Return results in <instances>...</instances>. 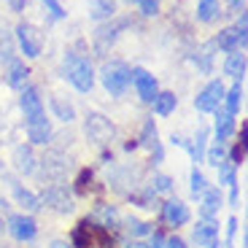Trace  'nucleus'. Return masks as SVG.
<instances>
[{
    "mask_svg": "<svg viewBox=\"0 0 248 248\" xmlns=\"http://www.w3.org/2000/svg\"><path fill=\"white\" fill-rule=\"evenodd\" d=\"M19 106H22V111H25V119H32V116H41V113H44V100H41V94H38L35 87L22 89Z\"/></svg>",
    "mask_w": 248,
    "mask_h": 248,
    "instance_id": "obj_15",
    "label": "nucleus"
},
{
    "mask_svg": "<svg viewBox=\"0 0 248 248\" xmlns=\"http://www.w3.org/2000/svg\"><path fill=\"white\" fill-rule=\"evenodd\" d=\"M62 76L73 84V89L78 92H92L94 87V70H92V62L87 57L76 54V51H68L65 60H62Z\"/></svg>",
    "mask_w": 248,
    "mask_h": 248,
    "instance_id": "obj_1",
    "label": "nucleus"
},
{
    "mask_svg": "<svg viewBox=\"0 0 248 248\" xmlns=\"http://www.w3.org/2000/svg\"><path fill=\"white\" fill-rule=\"evenodd\" d=\"M213 113H216V143H224L235 130V116L227 111H213Z\"/></svg>",
    "mask_w": 248,
    "mask_h": 248,
    "instance_id": "obj_21",
    "label": "nucleus"
},
{
    "mask_svg": "<svg viewBox=\"0 0 248 248\" xmlns=\"http://www.w3.org/2000/svg\"><path fill=\"white\" fill-rule=\"evenodd\" d=\"M143 16H156L159 14V0H135Z\"/></svg>",
    "mask_w": 248,
    "mask_h": 248,
    "instance_id": "obj_36",
    "label": "nucleus"
},
{
    "mask_svg": "<svg viewBox=\"0 0 248 248\" xmlns=\"http://www.w3.org/2000/svg\"><path fill=\"white\" fill-rule=\"evenodd\" d=\"M246 14H240V19H237L235 27H227V30H221L216 35V41H213V46H218L221 51H240L243 46H246Z\"/></svg>",
    "mask_w": 248,
    "mask_h": 248,
    "instance_id": "obj_6",
    "label": "nucleus"
},
{
    "mask_svg": "<svg viewBox=\"0 0 248 248\" xmlns=\"http://www.w3.org/2000/svg\"><path fill=\"white\" fill-rule=\"evenodd\" d=\"M27 138H30V143H35V146H46V143H49V138H51V122L46 119V113L27 119Z\"/></svg>",
    "mask_w": 248,
    "mask_h": 248,
    "instance_id": "obj_12",
    "label": "nucleus"
},
{
    "mask_svg": "<svg viewBox=\"0 0 248 248\" xmlns=\"http://www.w3.org/2000/svg\"><path fill=\"white\" fill-rule=\"evenodd\" d=\"M243 159H246V149L237 143L235 149H232V165H243Z\"/></svg>",
    "mask_w": 248,
    "mask_h": 248,
    "instance_id": "obj_41",
    "label": "nucleus"
},
{
    "mask_svg": "<svg viewBox=\"0 0 248 248\" xmlns=\"http://www.w3.org/2000/svg\"><path fill=\"white\" fill-rule=\"evenodd\" d=\"M194 243L202 248H211L218 243V224H213L211 218H202V221H197V227H194Z\"/></svg>",
    "mask_w": 248,
    "mask_h": 248,
    "instance_id": "obj_14",
    "label": "nucleus"
},
{
    "mask_svg": "<svg viewBox=\"0 0 248 248\" xmlns=\"http://www.w3.org/2000/svg\"><path fill=\"white\" fill-rule=\"evenodd\" d=\"M127 232L130 235H149V224L138 221V218H127Z\"/></svg>",
    "mask_w": 248,
    "mask_h": 248,
    "instance_id": "obj_38",
    "label": "nucleus"
},
{
    "mask_svg": "<svg viewBox=\"0 0 248 248\" xmlns=\"http://www.w3.org/2000/svg\"><path fill=\"white\" fill-rule=\"evenodd\" d=\"M87 181H92V173H89V170H81L78 181H76V189H78V192H84V189H87Z\"/></svg>",
    "mask_w": 248,
    "mask_h": 248,
    "instance_id": "obj_42",
    "label": "nucleus"
},
{
    "mask_svg": "<svg viewBox=\"0 0 248 248\" xmlns=\"http://www.w3.org/2000/svg\"><path fill=\"white\" fill-rule=\"evenodd\" d=\"M224 84L221 81H211V84H205L202 89L197 92V97H194V108H197L200 113H213L218 111V106L224 103Z\"/></svg>",
    "mask_w": 248,
    "mask_h": 248,
    "instance_id": "obj_7",
    "label": "nucleus"
},
{
    "mask_svg": "<svg viewBox=\"0 0 248 248\" xmlns=\"http://www.w3.org/2000/svg\"><path fill=\"white\" fill-rule=\"evenodd\" d=\"M41 173H44L46 181H62L65 173H68V159L62 154H57V151H51V154H46L41 159Z\"/></svg>",
    "mask_w": 248,
    "mask_h": 248,
    "instance_id": "obj_11",
    "label": "nucleus"
},
{
    "mask_svg": "<svg viewBox=\"0 0 248 248\" xmlns=\"http://www.w3.org/2000/svg\"><path fill=\"white\" fill-rule=\"evenodd\" d=\"M100 81H103V87L108 89L111 94H124L127 87H130L132 81V70L119 60H111V62H103V68H100Z\"/></svg>",
    "mask_w": 248,
    "mask_h": 248,
    "instance_id": "obj_2",
    "label": "nucleus"
},
{
    "mask_svg": "<svg viewBox=\"0 0 248 248\" xmlns=\"http://www.w3.org/2000/svg\"><path fill=\"white\" fill-rule=\"evenodd\" d=\"M116 14V3L113 0H89V16L94 22H103V19H113Z\"/></svg>",
    "mask_w": 248,
    "mask_h": 248,
    "instance_id": "obj_20",
    "label": "nucleus"
},
{
    "mask_svg": "<svg viewBox=\"0 0 248 248\" xmlns=\"http://www.w3.org/2000/svg\"><path fill=\"white\" fill-rule=\"evenodd\" d=\"M218 16V0H197V19L202 25H211Z\"/></svg>",
    "mask_w": 248,
    "mask_h": 248,
    "instance_id": "obj_29",
    "label": "nucleus"
},
{
    "mask_svg": "<svg viewBox=\"0 0 248 248\" xmlns=\"http://www.w3.org/2000/svg\"><path fill=\"white\" fill-rule=\"evenodd\" d=\"M70 246L73 248H89L92 246V235H89V221H81L70 232Z\"/></svg>",
    "mask_w": 248,
    "mask_h": 248,
    "instance_id": "obj_28",
    "label": "nucleus"
},
{
    "mask_svg": "<svg viewBox=\"0 0 248 248\" xmlns=\"http://www.w3.org/2000/svg\"><path fill=\"white\" fill-rule=\"evenodd\" d=\"M14 32H16V44L25 51V57H32V60L41 57V51H44V32L38 27H32L30 22H19Z\"/></svg>",
    "mask_w": 248,
    "mask_h": 248,
    "instance_id": "obj_4",
    "label": "nucleus"
},
{
    "mask_svg": "<svg viewBox=\"0 0 248 248\" xmlns=\"http://www.w3.org/2000/svg\"><path fill=\"white\" fill-rule=\"evenodd\" d=\"M189 184H192V194L197 197V194H202L205 189H208V181H205V175L200 173L197 168L192 170V175H189Z\"/></svg>",
    "mask_w": 248,
    "mask_h": 248,
    "instance_id": "obj_31",
    "label": "nucleus"
},
{
    "mask_svg": "<svg viewBox=\"0 0 248 248\" xmlns=\"http://www.w3.org/2000/svg\"><path fill=\"white\" fill-rule=\"evenodd\" d=\"M235 235H237V218H230V221H227V246H232Z\"/></svg>",
    "mask_w": 248,
    "mask_h": 248,
    "instance_id": "obj_40",
    "label": "nucleus"
},
{
    "mask_svg": "<svg viewBox=\"0 0 248 248\" xmlns=\"http://www.w3.org/2000/svg\"><path fill=\"white\" fill-rule=\"evenodd\" d=\"M165 248H189V246L181 237H170V240H165Z\"/></svg>",
    "mask_w": 248,
    "mask_h": 248,
    "instance_id": "obj_43",
    "label": "nucleus"
},
{
    "mask_svg": "<svg viewBox=\"0 0 248 248\" xmlns=\"http://www.w3.org/2000/svg\"><path fill=\"white\" fill-rule=\"evenodd\" d=\"M208 49L211 46H205V49H200V54H194L192 60H194V65H197L202 73H211V60H213V54H208Z\"/></svg>",
    "mask_w": 248,
    "mask_h": 248,
    "instance_id": "obj_32",
    "label": "nucleus"
},
{
    "mask_svg": "<svg viewBox=\"0 0 248 248\" xmlns=\"http://www.w3.org/2000/svg\"><path fill=\"white\" fill-rule=\"evenodd\" d=\"M51 248H68V246H65L62 240H54V243H51Z\"/></svg>",
    "mask_w": 248,
    "mask_h": 248,
    "instance_id": "obj_49",
    "label": "nucleus"
},
{
    "mask_svg": "<svg viewBox=\"0 0 248 248\" xmlns=\"http://www.w3.org/2000/svg\"><path fill=\"white\" fill-rule=\"evenodd\" d=\"M175 106H178V97H175L173 92H159L154 97V113L156 116H170V113L175 111Z\"/></svg>",
    "mask_w": 248,
    "mask_h": 248,
    "instance_id": "obj_23",
    "label": "nucleus"
},
{
    "mask_svg": "<svg viewBox=\"0 0 248 248\" xmlns=\"http://www.w3.org/2000/svg\"><path fill=\"white\" fill-rule=\"evenodd\" d=\"M200 197H202V202H200L202 218H213L218 213V208H221V192H218V189H205Z\"/></svg>",
    "mask_w": 248,
    "mask_h": 248,
    "instance_id": "obj_18",
    "label": "nucleus"
},
{
    "mask_svg": "<svg viewBox=\"0 0 248 248\" xmlns=\"http://www.w3.org/2000/svg\"><path fill=\"white\" fill-rule=\"evenodd\" d=\"M14 60V35L8 32L6 22L0 19V62H11Z\"/></svg>",
    "mask_w": 248,
    "mask_h": 248,
    "instance_id": "obj_26",
    "label": "nucleus"
},
{
    "mask_svg": "<svg viewBox=\"0 0 248 248\" xmlns=\"http://www.w3.org/2000/svg\"><path fill=\"white\" fill-rule=\"evenodd\" d=\"M97 216L106 221V224H103V230H111V224L116 221V211H113V208H108V205H100V208H97Z\"/></svg>",
    "mask_w": 248,
    "mask_h": 248,
    "instance_id": "obj_37",
    "label": "nucleus"
},
{
    "mask_svg": "<svg viewBox=\"0 0 248 248\" xmlns=\"http://www.w3.org/2000/svg\"><path fill=\"white\" fill-rule=\"evenodd\" d=\"M162 218H165L170 227H181V224H186L192 218V213H189V208H186L181 200H168V202L162 205Z\"/></svg>",
    "mask_w": 248,
    "mask_h": 248,
    "instance_id": "obj_13",
    "label": "nucleus"
},
{
    "mask_svg": "<svg viewBox=\"0 0 248 248\" xmlns=\"http://www.w3.org/2000/svg\"><path fill=\"white\" fill-rule=\"evenodd\" d=\"M27 76H30V70L25 68V62H19V60H11V62H8V70H6L8 87L25 89V87H27Z\"/></svg>",
    "mask_w": 248,
    "mask_h": 248,
    "instance_id": "obj_17",
    "label": "nucleus"
},
{
    "mask_svg": "<svg viewBox=\"0 0 248 248\" xmlns=\"http://www.w3.org/2000/svg\"><path fill=\"white\" fill-rule=\"evenodd\" d=\"M35 165H38V159H35V154H32L30 146H16V149H14V168H16L22 175L35 173Z\"/></svg>",
    "mask_w": 248,
    "mask_h": 248,
    "instance_id": "obj_16",
    "label": "nucleus"
},
{
    "mask_svg": "<svg viewBox=\"0 0 248 248\" xmlns=\"http://www.w3.org/2000/svg\"><path fill=\"white\" fill-rule=\"evenodd\" d=\"M130 27V19H111V22H106V25H100L97 30H94L92 35V49L94 54H108L111 51V46L116 44V38L122 30H127Z\"/></svg>",
    "mask_w": 248,
    "mask_h": 248,
    "instance_id": "obj_3",
    "label": "nucleus"
},
{
    "mask_svg": "<svg viewBox=\"0 0 248 248\" xmlns=\"http://www.w3.org/2000/svg\"><path fill=\"white\" fill-rule=\"evenodd\" d=\"M3 248H6V246H3Z\"/></svg>",
    "mask_w": 248,
    "mask_h": 248,
    "instance_id": "obj_52",
    "label": "nucleus"
},
{
    "mask_svg": "<svg viewBox=\"0 0 248 248\" xmlns=\"http://www.w3.org/2000/svg\"><path fill=\"white\" fill-rule=\"evenodd\" d=\"M224 103H227V113H232V116L240 111V106H243V84L240 81H235L232 89L224 92Z\"/></svg>",
    "mask_w": 248,
    "mask_h": 248,
    "instance_id": "obj_25",
    "label": "nucleus"
},
{
    "mask_svg": "<svg viewBox=\"0 0 248 248\" xmlns=\"http://www.w3.org/2000/svg\"><path fill=\"white\" fill-rule=\"evenodd\" d=\"M0 232H3V221H0Z\"/></svg>",
    "mask_w": 248,
    "mask_h": 248,
    "instance_id": "obj_50",
    "label": "nucleus"
},
{
    "mask_svg": "<svg viewBox=\"0 0 248 248\" xmlns=\"http://www.w3.org/2000/svg\"><path fill=\"white\" fill-rule=\"evenodd\" d=\"M218 173H221V181L227 186H237V181H235V170L230 168V165H227V162H224V165H218Z\"/></svg>",
    "mask_w": 248,
    "mask_h": 248,
    "instance_id": "obj_39",
    "label": "nucleus"
},
{
    "mask_svg": "<svg viewBox=\"0 0 248 248\" xmlns=\"http://www.w3.org/2000/svg\"><path fill=\"white\" fill-rule=\"evenodd\" d=\"M44 202L49 205L51 211H57V213H70V211H73V197H70L68 189L60 186V184H51L49 189H46V192H44Z\"/></svg>",
    "mask_w": 248,
    "mask_h": 248,
    "instance_id": "obj_10",
    "label": "nucleus"
},
{
    "mask_svg": "<svg viewBox=\"0 0 248 248\" xmlns=\"http://www.w3.org/2000/svg\"><path fill=\"white\" fill-rule=\"evenodd\" d=\"M140 143H143V146H154V143H156V124H154V119H146V122H143Z\"/></svg>",
    "mask_w": 248,
    "mask_h": 248,
    "instance_id": "obj_30",
    "label": "nucleus"
},
{
    "mask_svg": "<svg viewBox=\"0 0 248 248\" xmlns=\"http://www.w3.org/2000/svg\"><path fill=\"white\" fill-rule=\"evenodd\" d=\"M227 248H230V246H227Z\"/></svg>",
    "mask_w": 248,
    "mask_h": 248,
    "instance_id": "obj_51",
    "label": "nucleus"
},
{
    "mask_svg": "<svg viewBox=\"0 0 248 248\" xmlns=\"http://www.w3.org/2000/svg\"><path fill=\"white\" fill-rule=\"evenodd\" d=\"M51 111H54V116L60 119V122H65V124H70L76 119L73 103H68V100L60 97V94H54V97H51Z\"/></svg>",
    "mask_w": 248,
    "mask_h": 248,
    "instance_id": "obj_22",
    "label": "nucleus"
},
{
    "mask_svg": "<svg viewBox=\"0 0 248 248\" xmlns=\"http://www.w3.org/2000/svg\"><path fill=\"white\" fill-rule=\"evenodd\" d=\"M227 3H230L232 8H240V6H243V0H227Z\"/></svg>",
    "mask_w": 248,
    "mask_h": 248,
    "instance_id": "obj_47",
    "label": "nucleus"
},
{
    "mask_svg": "<svg viewBox=\"0 0 248 248\" xmlns=\"http://www.w3.org/2000/svg\"><path fill=\"white\" fill-rule=\"evenodd\" d=\"M8 232H11L19 243H30L32 237L38 235V224H35V218H32V216L16 213V216L8 218Z\"/></svg>",
    "mask_w": 248,
    "mask_h": 248,
    "instance_id": "obj_8",
    "label": "nucleus"
},
{
    "mask_svg": "<svg viewBox=\"0 0 248 248\" xmlns=\"http://www.w3.org/2000/svg\"><path fill=\"white\" fill-rule=\"evenodd\" d=\"M84 132H87V138H89L92 143H97V146H106V143H111V138L116 135V127H113V124L108 122L103 113H87Z\"/></svg>",
    "mask_w": 248,
    "mask_h": 248,
    "instance_id": "obj_5",
    "label": "nucleus"
},
{
    "mask_svg": "<svg viewBox=\"0 0 248 248\" xmlns=\"http://www.w3.org/2000/svg\"><path fill=\"white\" fill-rule=\"evenodd\" d=\"M41 3H44L46 14H49L51 19H65V16H68V11H65V8H62L57 0H41Z\"/></svg>",
    "mask_w": 248,
    "mask_h": 248,
    "instance_id": "obj_34",
    "label": "nucleus"
},
{
    "mask_svg": "<svg viewBox=\"0 0 248 248\" xmlns=\"http://www.w3.org/2000/svg\"><path fill=\"white\" fill-rule=\"evenodd\" d=\"M14 197H16V202L25 208V211H38L41 208V200H38V194H32L30 189H25V186L14 184Z\"/></svg>",
    "mask_w": 248,
    "mask_h": 248,
    "instance_id": "obj_24",
    "label": "nucleus"
},
{
    "mask_svg": "<svg viewBox=\"0 0 248 248\" xmlns=\"http://www.w3.org/2000/svg\"><path fill=\"white\" fill-rule=\"evenodd\" d=\"M246 138H248V127H246V124H243V127H240V146H243V149H246Z\"/></svg>",
    "mask_w": 248,
    "mask_h": 248,
    "instance_id": "obj_46",
    "label": "nucleus"
},
{
    "mask_svg": "<svg viewBox=\"0 0 248 248\" xmlns=\"http://www.w3.org/2000/svg\"><path fill=\"white\" fill-rule=\"evenodd\" d=\"M132 84H135V92L143 103H154V97L159 94L156 92V78L143 68H132Z\"/></svg>",
    "mask_w": 248,
    "mask_h": 248,
    "instance_id": "obj_9",
    "label": "nucleus"
},
{
    "mask_svg": "<svg viewBox=\"0 0 248 248\" xmlns=\"http://www.w3.org/2000/svg\"><path fill=\"white\" fill-rule=\"evenodd\" d=\"M6 3H8V6H11V11H25V3H27V0H6Z\"/></svg>",
    "mask_w": 248,
    "mask_h": 248,
    "instance_id": "obj_44",
    "label": "nucleus"
},
{
    "mask_svg": "<svg viewBox=\"0 0 248 248\" xmlns=\"http://www.w3.org/2000/svg\"><path fill=\"white\" fill-rule=\"evenodd\" d=\"M205 140H208V130H205V127H200V130H197V138H194V143H186V140H184L186 151L192 154L194 162H202V159H205Z\"/></svg>",
    "mask_w": 248,
    "mask_h": 248,
    "instance_id": "obj_27",
    "label": "nucleus"
},
{
    "mask_svg": "<svg viewBox=\"0 0 248 248\" xmlns=\"http://www.w3.org/2000/svg\"><path fill=\"white\" fill-rule=\"evenodd\" d=\"M127 248H149V246H143V243H138V240H132V243H130V246H127Z\"/></svg>",
    "mask_w": 248,
    "mask_h": 248,
    "instance_id": "obj_48",
    "label": "nucleus"
},
{
    "mask_svg": "<svg viewBox=\"0 0 248 248\" xmlns=\"http://www.w3.org/2000/svg\"><path fill=\"white\" fill-rule=\"evenodd\" d=\"M205 159H208V165H213V168L224 165V146L221 143H216L211 151H205Z\"/></svg>",
    "mask_w": 248,
    "mask_h": 248,
    "instance_id": "obj_33",
    "label": "nucleus"
},
{
    "mask_svg": "<svg viewBox=\"0 0 248 248\" xmlns=\"http://www.w3.org/2000/svg\"><path fill=\"white\" fill-rule=\"evenodd\" d=\"M224 73L230 76V78H235V81H243V76H246V54L230 51L227 60H224Z\"/></svg>",
    "mask_w": 248,
    "mask_h": 248,
    "instance_id": "obj_19",
    "label": "nucleus"
},
{
    "mask_svg": "<svg viewBox=\"0 0 248 248\" xmlns=\"http://www.w3.org/2000/svg\"><path fill=\"white\" fill-rule=\"evenodd\" d=\"M149 248H165V237L159 235V232H154V237H151V246Z\"/></svg>",
    "mask_w": 248,
    "mask_h": 248,
    "instance_id": "obj_45",
    "label": "nucleus"
},
{
    "mask_svg": "<svg viewBox=\"0 0 248 248\" xmlns=\"http://www.w3.org/2000/svg\"><path fill=\"white\" fill-rule=\"evenodd\" d=\"M173 189V178L170 175H154V181H151V192H170Z\"/></svg>",
    "mask_w": 248,
    "mask_h": 248,
    "instance_id": "obj_35",
    "label": "nucleus"
}]
</instances>
